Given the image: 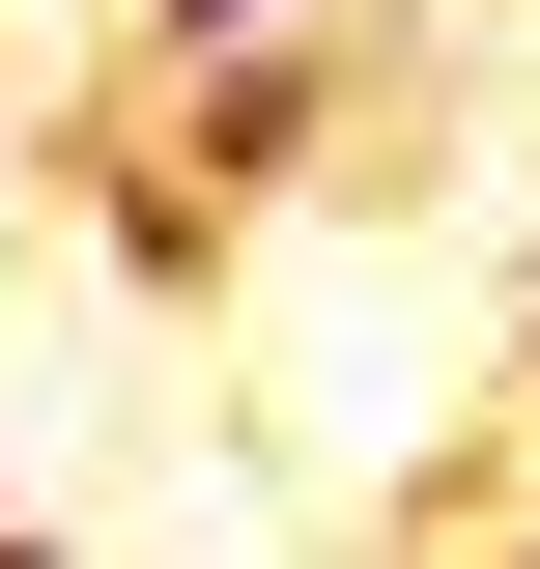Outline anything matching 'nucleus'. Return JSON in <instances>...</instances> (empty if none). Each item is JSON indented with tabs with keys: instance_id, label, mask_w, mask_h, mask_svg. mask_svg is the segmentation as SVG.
I'll list each match as a JSON object with an SVG mask.
<instances>
[{
	"instance_id": "f257e3e1",
	"label": "nucleus",
	"mask_w": 540,
	"mask_h": 569,
	"mask_svg": "<svg viewBox=\"0 0 540 569\" xmlns=\"http://www.w3.org/2000/svg\"><path fill=\"white\" fill-rule=\"evenodd\" d=\"M512 569H540V541H512Z\"/></svg>"
}]
</instances>
